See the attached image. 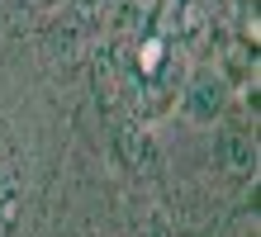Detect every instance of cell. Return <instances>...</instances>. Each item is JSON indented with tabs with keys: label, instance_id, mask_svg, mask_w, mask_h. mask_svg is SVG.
<instances>
[{
	"label": "cell",
	"instance_id": "obj_1",
	"mask_svg": "<svg viewBox=\"0 0 261 237\" xmlns=\"http://www.w3.org/2000/svg\"><path fill=\"white\" fill-rule=\"evenodd\" d=\"M219 104H223V81H219V76H209V71H199L195 81H190L186 114H190V119H199V123H209L214 114H219Z\"/></svg>",
	"mask_w": 261,
	"mask_h": 237
},
{
	"label": "cell",
	"instance_id": "obj_2",
	"mask_svg": "<svg viewBox=\"0 0 261 237\" xmlns=\"http://www.w3.org/2000/svg\"><path fill=\"white\" fill-rule=\"evenodd\" d=\"M209 29V14H204V0H180V19H176V38L180 43H199Z\"/></svg>",
	"mask_w": 261,
	"mask_h": 237
},
{
	"label": "cell",
	"instance_id": "obj_3",
	"mask_svg": "<svg viewBox=\"0 0 261 237\" xmlns=\"http://www.w3.org/2000/svg\"><path fill=\"white\" fill-rule=\"evenodd\" d=\"M223 162H228V171H233V176H247V171L256 166L252 138H247V133H228V142H223Z\"/></svg>",
	"mask_w": 261,
	"mask_h": 237
}]
</instances>
